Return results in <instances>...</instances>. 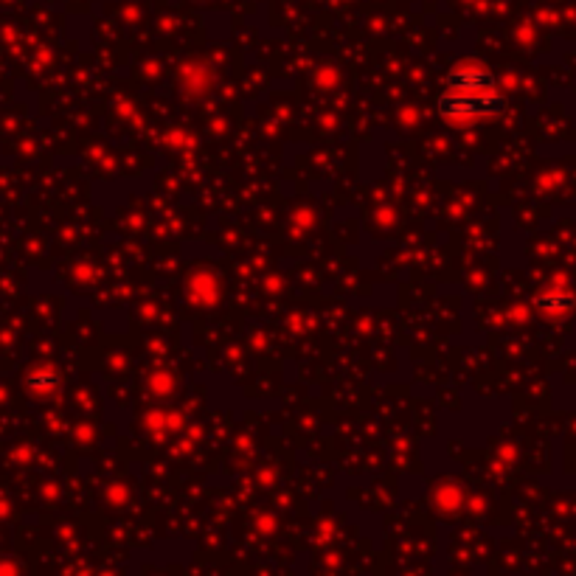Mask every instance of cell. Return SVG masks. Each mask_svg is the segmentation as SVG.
Listing matches in <instances>:
<instances>
[{"label":"cell","instance_id":"277c9868","mask_svg":"<svg viewBox=\"0 0 576 576\" xmlns=\"http://www.w3.org/2000/svg\"><path fill=\"white\" fill-rule=\"evenodd\" d=\"M34 385H37L40 391H51V388H57V385H60V380H57L54 374L43 371V374H37V377H34Z\"/></svg>","mask_w":576,"mask_h":576},{"label":"cell","instance_id":"7a4b0ae2","mask_svg":"<svg viewBox=\"0 0 576 576\" xmlns=\"http://www.w3.org/2000/svg\"><path fill=\"white\" fill-rule=\"evenodd\" d=\"M495 74L478 65V62H458L450 74L444 76V85L447 90H456V93H489L495 90Z\"/></svg>","mask_w":576,"mask_h":576},{"label":"cell","instance_id":"6da1fadb","mask_svg":"<svg viewBox=\"0 0 576 576\" xmlns=\"http://www.w3.org/2000/svg\"><path fill=\"white\" fill-rule=\"evenodd\" d=\"M506 99L501 93L489 90V93H456V90H447L439 96L436 110L439 116L447 121H478V119H492V116H501Z\"/></svg>","mask_w":576,"mask_h":576},{"label":"cell","instance_id":"3957f363","mask_svg":"<svg viewBox=\"0 0 576 576\" xmlns=\"http://www.w3.org/2000/svg\"><path fill=\"white\" fill-rule=\"evenodd\" d=\"M534 307L543 312V315H551V318H562L568 312H574L576 307V296L562 290V287H548L543 293H537L534 298Z\"/></svg>","mask_w":576,"mask_h":576}]
</instances>
